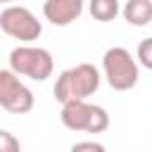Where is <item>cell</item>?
Wrapping results in <instances>:
<instances>
[{
    "instance_id": "7",
    "label": "cell",
    "mask_w": 152,
    "mask_h": 152,
    "mask_svg": "<svg viewBox=\"0 0 152 152\" xmlns=\"http://www.w3.org/2000/svg\"><path fill=\"white\" fill-rule=\"evenodd\" d=\"M83 14V0H45L43 17L55 26H69Z\"/></svg>"
},
{
    "instance_id": "10",
    "label": "cell",
    "mask_w": 152,
    "mask_h": 152,
    "mask_svg": "<svg viewBox=\"0 0 152 152\" xmlns=\"http://www.w3.org/2000/svg\"><path fill=\"white\" fill-rule=\"evenodd\" d=\"M0 152H21V142L5 128H0Z\"/></svg>"
},
{
    "instance_id": "1",
    "label": "cell",
    "mask_w": 152,
    "mask_h": 152,
    "mask_svg": "<svg viewBox=\"0 0 152 152\" xmlns=\"http://www.w3.org/2000/svg\"><path fill=\"white\" fill-rule=\"evenodd\" d=\"M100 71L88 64V62H81L71 69H64L57 81H55V88H52V95L57 102H69V100H86L90 97L97 88H100Z\"/></svg>"
},
{
    "instance_id": "12",
    "label": "cell",
    "mask_w": 152,
    "mask_h": 152,
    "mask_svg": "<svg viewBox=\"0 0 152 152\" xmlns=\"http://www.w3.org/2000/svg\"><path fill=\"white\" fill-rule=\"evenodd\" d=\"M71 152H107L102 142H95V140H81V142H74L71 145Z\"/></svg>"
},
{
    "instance_id": "11",
    "label": "cell",
    "mask_w": 152,
    "mask_h": 152,
    "mask_svg": "<svg viewBox=\"0 0 152 152\" xmlns=\"http://www.w3.org/2000/svg\"><path fill=\"white\" fill-rule=\"evenodd\" d=\"M138 59L145 69H152V38H145L140 40L138 45Z\"/></svg>"
},
{
    "instance_id": "9",
    "label": "cell",
    "mask_w": 152,
    "mask_h": 152,
    "mask_svg": "<svg viewBox=\"0 0 152 152\" xmlns=\"http://www.w3.org/2000/svg\"><path fill=\"white\" fill-rule=\"evenodd\" d=\"M88 12L95 21H112L119 14V0H90Z\"/></svg>"
},
{
    "instance_id": "2",
    "label": "cell",
    "mask_w": 152,
    "mask_h": 152,
    "mask_svg": "<svg viewBox=\"0 0 152 152\" xmlns=\"http://www.w3.org/2000/svg\"><path fill=\"white\" fill-rule=\"evenodd\" d=\"M55 62L45 48L38 45H17L10 52V71L17 76H26L31 81H45L52 76Z\"/></svg>"
},
{
    "instance_id": "8",
    "label": "cell",
    "mask_w": 152,
    "mask_h": 152,
    "mask_svg": "<svg viewBox=\"0 0 152 152\" xmlns=\"http://www.w3.org/2000/svg\"><path fill=\"white\" fill-rule=\"evenodd\" d=\"M124 19L131 26H147L152 19V2L150 0H128L124 5Z\"/></svg>"
},
{
    "instance_id": "6",
    "label": "cell",
    "mask_w": 152,
    "mask_h": 152,
    "mask_svg": "<svg viewBox=\"0 0 152 152\" xmlns=\"http://www.w3.org/2000/svg\"><path fill=\"white\" fill-rule=\"evenodd\" d=\"M33 93L10 69H0V107L12 114H26L33 109Z\"/></svg>"
},
{
    "instance_id": "13",
    "label": "cell",
    "mask_w": 152,
    "mask_h": 152,
    "mask_svg": "<svg viewBox=\"0 0 152 152\" xmlns=\"http://www.w3.org/2000/svg\"><path fill=\"white\" fill-rule=\"evenodd\" d=\"M2 5H14V0H0Z\"/></svg>"
},
{
    "instance_id": "4",
    "label": "cell",
    "mask_w": 152,
    "mask_h": 152,
    "mask_svg": "<svg viewBox=\"0 0 152 152\" xmlns=\"http://www.w3.org/2000/svg\"><path fill=\"white\" fill-rule=\"evenodd\" d=\"M102 71H104L107 83L114 90H131L140 78L138 62L121 45H114L102 55Z\"/></svg>"
},
{
    "instance_id": "3",
    "label": "cell",
    "mask_w": 152,
    "mask_h": 152,
    "mask_svg": "<svg viewBox=\"0 0 152 152\" xmlns=\"http://www.w3.org/2000/svg\"><path fill=\"white\" fill-rule=\"evenodd\" d=\"M62 124L69 131H86V133H102L109 126V114L104 107L90 104L86 100H69L62 104L59 112Z\"/></svg>"
},
{
    "instance_id": "5",
    "label": "cell",
    "mask_w": 152,
    "mask_h": 152,
    "mask_svg": "<svg viewBox=\"0 0 152 152\" xmlns=\"http://www.w3.org/2000/svg\"><path fill=\"white\" fill-rule=\"evenodd\" d=\"M0 28L10 38L21 40L24 45L33 43L43 33V24L36 19V14L28 7H21V5H7L0 12Z\"/></svg>"
}]
</instances>
